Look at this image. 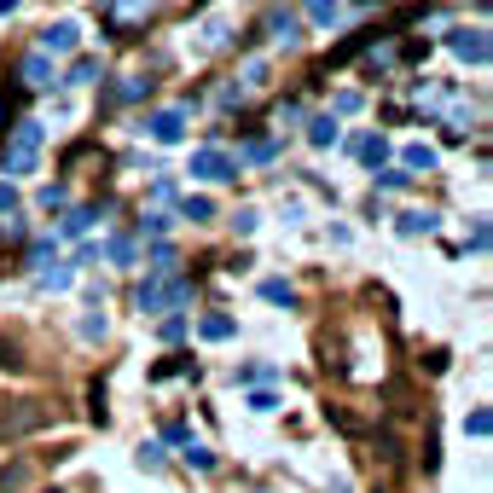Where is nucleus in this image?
<instances>
[{
    "instance_id": "nucleus-1",
    "label": "nucleus",
    "mask_w": 493,
    "mask_h": 493,
    "mask_svg": "<svg viewBox=\"0 0 493 493\" xmlns=\"http://www.w3.org/2000/svg\"><path fill=\"white\" fill-rule=\"evenodd\" d=\"M46 424H58L53 401H12V406H0V441L36 436V429H46Z\"/></svg>"
},
{
    "instance_id": "nucleus-2",
    "label": "nucleus",
    "mask_w": 493,
    "mask_h": 493,
    "mask_svg": "<svg viewBox=\"0 0 493 493\" xmlns=\"http://www.w3.org/2000/svg\"><path fill=\"white\" fill-rule=\"evenodd\" d=\"M41 157V122H18L12 139L0 146V174H29Z\"/></svg>"
},
{
    "instance_id": "nucleus-3",
    "label": "nucleus",
    "mask_w": 493,
    "mask_h": 493,
    "mask_svg": "<svg viewBox=\"0 0 493 493\" xmlns=\"http://www.w3.org/2000/svg\"><path fill=\"white\" fill-rule=\"evenodd\" d=\"M186 296H192V284H186V279H151L146 291H139V308H146V313H169V308H180Z\"/></svg>"
},
{
    "instance_id": "nucleus-4",
    "label": "nucleus",
    "mask_w": 493,
    "mask_h": 493,
    "mask_svg": "<svg viewBox=\"0 0 493 493\" xmlns=\"http://www.w3.org/2000/svg\"><path fill=\"white\" fill-rule=\"evenodd\" d=\"M453 53L470 58V65H488V36H482V29H458V36H453Z\"/></svg>"
},
{
    "instance_id": "nucleus-5",
    "label": "nucleus",
    "mask_w": 493,
    "mask_h": 493,
    "mask_svg": "<svg viewBox=\"0 0 493 493\" xmlns=\"http://www.w3.org/2000/svg\"><path fill=\"white\" fill-rule=\"evenodd\" d=\"M146 128H151L157 139H163V146H174V139H180V128H186V117H180V110H157Z\"/></svg>"
},
{
    "instance_id": "nucleus-6",
    "label": "nucleus",
    "mask_w": 493,
    "mask_h": 493,
    "mask_svg": "<svg viewBox=\"0 0 493 493\" xmlns=\"http://www.w3.org/2000/svg\"><path fill=\"white\" fill-rule=\"evenodd\" d=\"M192 174H203V180H227L232 163H227L221 151H198V157H192Z\"/></svg>"
},
{
    "instance_id": "nucleus-7",
    "label": "nucleus",
    "mask_w": 493,
    "mask_h": 493,
    "mask_svg": "<svg viewBox=\"0 0 493 493\" xmlns=\"http://www.w3.org/2000/svg\"><path fill=\"white\" fill-rule=\"evenodd\" d=\"M151 12V0H110V24H117V36H122V24L128 18H146Z\"/></svg>"
},
{
    "instance_id": "nucleus-8",
    "label": "nucleus",
    "mask_w": 493,
    "mask_h": 493,
    "mask_svg": "<svg viewBox=\"0 0 493 493\" xmlns=\"http://www.w3.org/2000/svg\"><path fill=\"white\" fill-rule=\"evenodd\" d=\"M70 46H76V24H53L41 36V53H70Z\"/></svg>"
},
{
    "instance_id": "nucleus-9",
    "label": "nucleus",
    "mask_w": 493,
    "mask_h": 493,
    "mask_svg": "<svg viewBox=\"0 0 493 493\" xmlns=\"http://www.w3.org/2000/svg\"><path fill=\"white\" fill-rule=\"evenodd\" d=\"M372 41H377V36H354V41H343L337 53H331V65H348V58H354V53H365Z\"/></svg>"
},
{
    "instance_id": "nucleus-10",
    "label": "nucleus",
    "mask_w": 493,
    "mask_h": 493,
    "mask_svg": "<svg viewBox=\"0 0 493 493\" xmlns=\"http://www.w3.org/2000/svg\"><path fill=\"white\" fill-rule=\"evenodd\" d=\"M296 29H302V24H296V12H273V36H279L284 46L296 41Z\"/></svg>"
},
{
    "instance_id": "nucleus-11",
    "label": "nucleus",
    "mask_w": 493,
    "mask_h": 493,
    "mask_svg": "<svg viewBox=\"0 0 493 493\" xmlns=\"http://www.w3.org/2000/svg\"><path fill=\"white\" fill-rule=\"evenodd\" d=\"M46 76H53V70H46V53H36V58L24 65V82H29V87H46Z\"/></svg>"
},
{
    "instance_id": "nucleus-12",
    "label": "nucleus",
    "mask_w": 493,
    "mask_h": 493,
    "mask_svg": "<svg viewBox=\"0 0 493 493\" xmlns=\"http://www.w3.org/2000/svg\"><path fill=\"white\" fill-rule=\"evenodd\" d=\"M308 139H313V146H331V139H337V117H320L308 128Z\"/></svg>"
},
{
    "instance_id": "nucleus-13",
    "label": "nucleus",
    "mask_w": 493,
    "mask_h": 493,
    "mask_svg": "<svg viewBox=\"0 0 493 493\" xmlns=\"http://www.w3.org/2000/svg\"><path fill=\"white\" fill-rule=\"evenodd\" d=\"M203 337H210V343L232 337V320H227V313H210V320H203Z\"/></svg>"
},
{
    "instance_id": "nucleus-14",
    "label": "nucleus",
    "mask_w": 493,
    "mask_h": 493,
    "mask_svg": "<svg viewBox=\"0 0 493 493\" xmlns=\"http://www.w3.org/2000/svg\"><path fill=\"white\" fill-rule=\"evenodd\" d=\"M93 76H99V58H76L70 65V82H93Z\"/></svg>"
},
{
    "instance_id": "nucleus-15",
    "label": "nucleus",
    "mask_w": 493,
    "mask_h": 493,
    "mask_svg": "<svg viewBox=\"0 0 493 493\" xmlns=\"http://www.w3.org/2000/svg\"><path fill=\"white\" fill-rule=\"evenodd\" d=\"M87 412H93V424H105V384L87 389Z\"/></svg>"
},
{
    "instance_id": "nucleus-16",
    "label": "nucleus",
    "mask_w": 493,
    "mask_h": 493,
    "mask_svg": "<svg viewBox=\"0 0 493 493\" xmlns=\"http://www.w3.org/2000/svg\"><path fill=\"white\" fill-rule=\"evenodd\" d=\"M429 163H436V151H429V146H406V169H429Z\"/></svg>"
},
{
    "instance_id": "nucleus-17",
    "label": "nucleus",
    "mask_w": 493,
    "mask_h": 493,
    "mask_svg": "<svg viewBox=\"0 0 493 493\" xmlns=\"http://www.w3.org/2000/svg\"><path fill=\"white\" fill-rule=\"evenodd\" d=\"M18 365H24V354L12 343H0V372H18Z\"/></svg>"
},
{
    "instance_id": "nucleus-18",
    "label": "nucleus",
    "mask_w": 493,
    "mask_h": 493,
    "mask_svg": "<svg viewBox=\"0 0 493 493\" xmlns=\"http://www.w3.org/2000/svg\"><path fill=\"white\" fill-rule=\"evenodd\" d=\"M186 465H198V470H210V465H215V453H210V447H186Z\"/></svg>"
},
{
    "instance_id": "nucleus-19",
    "label": "nucleus",
    "mask_w": 493,
    "mask_h": 493,
    "mask_svg": "<svg viewBox=\"0 0 493 493\" xmlns=\"http://www.w3.org/2000/svg\"><path fill=\"white\" fill-rule=\"evenodd\" d=\"M186 215H192V221H210L215 203H210V198H192V203H186Z\"/></svg>"
},
{
    "instance_id": "nucleus-20",
    "label": "nucleus",
    "mask_w": 493,
    "mask_h": 493,
    "mask_svg": "<svg viewBox=\"0 0 493 493\" xmlns=\"http://www.w3.org/2000/svg\"><path fill=\"white\" fill-rule=\"evenodd\" d=\"M6 210H18V198H12V186H0V215Z\"/></svg>"
},
{
    "instance_id": "nucleus-21",
    "label": "nucleus",
    "mask_w": 493,
    "mask_h": 493,
    "mask_svg": "<svg viewBox=\"0 0 493 493\" xmlns=\"http://www.w3.org/2000/svg\"><path fill=\"white\" fill-rule=\"evenodd\" d=\"M46 493H58V488H46Z\"/></svg>"
}]
</instances>
